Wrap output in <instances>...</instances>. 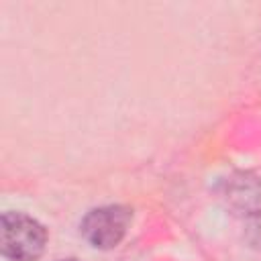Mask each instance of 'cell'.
Returning <instances> with one entry per match:
<instances>
[{"instance_id": "obj_1", "label": "cell", "mask_w": 261, "mask_h": 261, "mask_svg": "<svg viewBox=\"0 0 261 261\" xmlns=\"http://www.w3.org/2000/svg\"><path fill=\"white\" fill-rule=\"evenodd\" d=\"M47 232L43 224L22 212L2 214V253L12 261H35L43 255Z\"/></svg>"}, {"instance_id": "obj_2", "label": "cell", "mask_w": 261, "mask_h": 261, "mask_svg": "<svg viewBox=\"0 0 261 261\" xmlns=\"http://www.w3.org/2000/svg\"><path fill=\"white\" fill-rule=\"evenodd\" d=\"M130 218H133V212L126 206H120V204L100 206V208L90 210L84 216V220L80 224V230L92 247L112 249L126 234Z\"/></svg>"}, {"instance_id": "obj_3", "label": "cell", "mask_w": 261, "mask_h": 261, "mask_svg": "<svg viewBox=\"0 0 261 261\" xmlns=\"http://www.w3.org/2000/svg\"><path fill=\"white\" fill-rule=\"evenodd\" d=\"M63 261H77V259H63Z\"/></svg>"}]
</instances>
